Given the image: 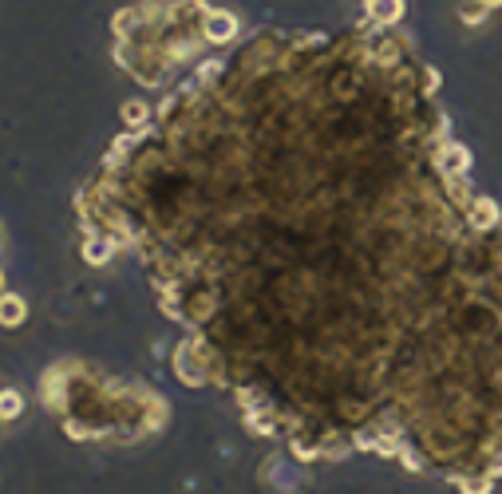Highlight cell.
I'll list each match as a JSON object with an SVG mask.
<instances>
[{"instance_id":"1","label":"cell","mask_w":502,"mask_h":494,"mask_svg":"<svg viewBox=\"0 0 502 494\" xmlns=\"http://www.w3.org/2000/svg\"><path fill=\"white\" fill-rule=\"evenodd\" d=\"M40 399L56 411L71 439H135L159 435L167 427V399L139 380L103 376L84 360H60L40 376Z\"/></svg>"},{"instance_id":"2","label":"cell","mask_w":502,"mask_h":494,"mask_svg":"<svg viewBox=\"0 0 502 494\" xmlns=\"http://www.w3.org/2000/svg\"><path fill=\"white\" fill-rule=\"evenodd\" d=\"M206 0H139L111 16V60L139 87H162L178 68L210 48L202 36Z\"/></svg>"},{"instance_id":"3","label":"cell","mask_w":502,"mask_h":494,"mask_svg":"<svg viewBox=\"0 0 502 494\" xmlns=\"http://www.w3.org/2000/svg\"><path fill=\"white\" fill-rule=\"evenodd\" d=\"M170 372H175L178 383H186V388H206V383H214V368H210V356L206 349L194 341V336H182L175 356H170Z\"/></svg>"},{"instance_id":"4","label":"cell","mask_w":502,"mask_h":494,"mask_svg":"<svg viewBox=\"0 0 502 494\" xmlns=\"http://www.w3.org/2000/svg\"><path fill=\"white\" fill-rule=\"evenodd\" d=\"M237 32H242V21H237L230 8H214V4H210V12L202 16V36H206L210 48H226V44H234Z\"/></svg>"},{"instance_id":"5","label":"cell","mask_w":502,"mask_h":494,"mask_svg":"<svg viewBox=\"0 0 502 494\" xmlns=\"http://www.w3.org/2000/svg\"><path fill=\"white\" fill-rule=\"evenodd\" d=\"M364 16L372 29H396L404 21V0H364Z\"/></svg>"},{"instance_id":"6","label":"cell","mask_w":502,"mask_h":494,"mask_svg":"<svg viewBox=\"0 0 502 494\" xmlns=\"http://www.w3.org/2000/svg\"><path fill=\"white\" fill-rule=\"evenodd\" d=\"M79 253H84V265H91V269H103V265H111L115 258V242L103 234H84V242H79Z\"/></svg>"},{"instance_id":"7","label":"cell","mask_w":502,"mask_h":494,"mask_svg":"<svg viewBox=\"0 0 502 494\" xmlns=\"http://www.w3.org/2000/svg\"><path fill=\"white\" fill-rule=\"evenodd\" d=\"M24 320H29V301L21 292L4 289L0 292V328H21Z\"/></svg>"},{"instance_id":"8","label":"cell","mask_w":502,"mask_h":494,"mask_svg":"<svg viewBox=\"0 0 502 494\" xmlns=\"http://www.w3.org/2000/svg\"><path fill=\"white\" fill-rule=\"evenodd\" d=\"M154 119V103L147 99H127L123 107H119V123H123V131H143Z\"/></svg>"},{"instance_id":"9","label":"cell","mask_w":502,"mask_h":494,"mask_svg":"<svg viewBox=\"0 0 502 494\" xmlns=\"http://www.w3.org/2000/svg\"><path fill=\"white\" fill-rule=\"evenodd\" d=\"M471 170V154L463 146H443L440 151V178H463Z\"/></svg>"},{"instance_id":"10","label":"cell","mask_w":502,"mask_h":494,"mask_svg":"<svg viewBox=\"0 0 502 494\" xmlns=\"http://www.w3.org/2000/svg\"><path fill=\"white\" fill-rule=\"evenodd\" d=\"M467 218H471L474 230H490V226H498V206L490 202V198H471Z\"/></svg>"},{"instance_id":"11","label":"cell","mask_w":502,"mask_h":494,"mask_svg":"<svg viewBox=\"0 0 502 494\" xmlns=\"http://www.w3.org/2000/svg\"><path fill=\"white\" fill-rule=\"evenodd\" d=\"M21 411H24V396H21V391H16V388H0V419H4V424H12Z\"/></svg>"},{"instance_id":"12","label":"cell","mask_w":502,"mask_h":494,"mask_svg":"<svg viewBox=\"0 0 502 494\" xmlns=\"http://www.w3.org/2000/svg\"><path fill=\"white\" fill-rule=\"evenodd\" d=\"M479 4H487V8H502V0H479Z\"/></svg>"},{"instance_id":"13","label":"cell","mask_w":502,"mask_h":494,"mask_svg":"<svg viewBox=\"0 0 502 494\" xmlns=\"http://www.w3.org/2000/svg\"><path fill=\"white\" fill-rule=\"evenodd\" d=\"M0 292H4V273H0Z\"/></svg>"},{"instance_id":"14","label":"cell","mask_w":502,"mask_h":494,"mask_svg":"<svg viewBox=\"0 0 502 494\" xmlns=\"http://www.w3.org/2000/svg\"><path fill=\"white\" fill-rule=\"evenodd\" d=\"M0 424H4V419H0Z\"/></svg>"}]
</instances>
